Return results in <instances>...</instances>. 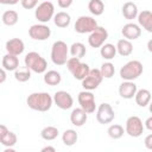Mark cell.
<instances>
[{
  "instance_id": "cell-1",
  "label": "cell",
  "mask_w": 152,
  "mask_h": 152,
  "mask_svg": "<svg viewBox=\"0 0 152 152\" xmlns=\"http://www.w3.org/2000/svg\"><path fill=\"white\" fill-rule=\"evenodd\" d=\"M52 97L49 93H32L27 96V106L37 112H48L52 106Z\"/></svg>"
},
{
  "instance_id": "cell-2",
  "label": "cell",
  "mask_w": 152,
  "mask_h": 152,
  "mask_svg": "<svg viewBox=\"0 0 152 152\" xmlns=\"http://www.w3.org/2000/svg\"><path fill=\"white\" fill-rule=\"evenodd\" d=\"M25 66L28 68L31 71L37 74H43L48 69V63L44 57H42L38 52L31 51L25 56Z\"/></svg>"
},
{
  "instance_id": "cell-3",
  "label": "cell",
  "mask_w": 152,
  "mask_h": 152,
  "mask_svg": "<svg viewBox=\"0 0 152 152\" xmlns=\"http://www.w3.org/2000/svg\"><path fill=\"white\" fill-rule=\"evenodd\" d=\"M142 64L139 61H129L125 65L121 66L120 69V77L125 81H131L133 82L137 80L141 74H142Z\"/></svg>"
},
{
  "instance_id": "cell-4",
  "label": "cell",
  "mask_w": 152,
  "mask_h": 152,
  "mask_svg": "<svg viewBox=\"0 0 152 152\" xmlns=\"http://www.w3.org/2000/svg\"><path fill=\"white\" fill-rule=\"evenodd\" d=\"M69 46L63 40H56L51 46V61L56 65H64L68 61Z\"/></svg>"
},
{
  "instance_id": "cell-5",
  "label": "cell",
  "mask_w": 152,
  "mask_h": 152,
  "mask_svg": "<svg viewBox=\"0 0 152 152\" xmlns=\"http://www.w3.org/2000/svg\"><path fill=\"white\" fill-rule=\"evenodd\" d=\"M65 64H66L68 70L72 74L74 78L80 80V81L84 80L86 76L89 74V70H90V68L87 63H82L78 58H74V57L68 58Z\"/></svg>"
},
{
  "instance_id": "cell-6",
  "label": "cell",
  "mask_w": 152,
  "mask_h": 152,
  "mask_svg": "<svg viewBox=\"0 0 152 152\" xmlns=\"http://www.w3.org/2000/svg\"><path fill=\"white\" fill-rule=\"evenodd\" d=\"M53 13H55L53 4L51 1H43L37 6V8L34 11V17L38 21L44 24L52 19Z\"/></svg>"
},
{
  "instance_id": "cell-7",
  "label": "cell",
  "mask_w": 152,
  "mask_h": 152,
  "mask_svg": "<svg viewBox=\"0 0 152 152\" xmlns=\"http://www.w3.org/2000/svg\"><path fill=\"white\" fill-rule=\"evenodd\" d=\"M97 27V21L89 15H81L77 18L74 28L77 33H91Z\"/></svg>"
},
{
  "instance_id": "cell-8",
  "label": "cell",
  "mask_w": 152,
  "mask_h": 152,
  "mask_svg": "<svg viewBox=\"0 0 152 152\" xmlns=\"http://www.w3.org/2000/svg\"><path fill=\"white\" fill-rule=\"evenodd\" d=\"M144 124L141 121V119L137 115H132L126 120V125H125V132L132 137V138H138L144 132Z\"/></svg>"
},
{
  "instance_id": "cell-9",
  "label": "cell",
  "mask_w": 152,
  "mask_h": 152,
  "mask_svg": "<svg viewBox=\"0 0 152 152\" xmlns=\"http://www.w3.org/2000/svg\"><path fill=\"white\" fill-rule=\"evenodd\" d=\"M77 101L80 103V108L83 109L87 114H91L95 112V108H96L95 97L91 91H88V90L80 91L77 96Z\"/></svg>"
},
{
  "instance_id": "cell-10",
  "label": "cell",
  "mask_w": 152,
  "mask_h": 152,
  "mask_svg": "<svg viewBox=\"0 0 152 152\" xmlns=\"http://www.w3.org/2000/svg\"><path fill=\"white\" fill-rule=\"evenodd\" d=\"M102 80H103V77L99 69H90L89 74L86 76V78L82 80V87L84 88V90L91 91L101 84Z\"/></svg>"
},
{
  "instance_id": "cell-11",
  "label": "cell",
  "mask_w": 152,
  "mask_h": 152,
  "mask_svg": "<svg viewBox=\"0 0 152 152\" xmlns=\"http://www.w3.org/2000/svg\"><path fill=\"white\" fill-rule=\"evenodd\" d=\"M115 118V113H114V109L112 108V106L109 103H101L99 107H97V110H96V120L99 124L101 125H107V124H110Z\"/></svg>"
},
{
  "instance_id": "cell-12",
  "label": "cell",
  "mask_w": 152,
  "mask_h": 152,
  "mask_svg": "<svg viewBox=\"0 0 152 152\" xmlns=\"http://www.w3.org/2000/svg\"><path fill=\"white\" fill-rule=\"evenodd\" d=\"M108 38V31L102 27V26H97L88 37V43L91 48H101L104 42Z\"/></svg>"
},
{
  "instance_id": "cell-13",
  "label": "cell",
  "mask_w": 152,
  "mask_h": 152,
  "mask_svg": "<svg viewBox=\"0 0 152 152\" xmlns=\"http://www.w3.org/2000/svg\"><path fill=\"white\" fill-rule=\"evenodd\" d=\"M28 36L34 40H46L51 36V28L44 24H34L28 28Z\"/></svg>"
},
{
  "instance_id": "cell-14",
  "label": "cell",
  "mask_w": 152,
  "mask_h": 152,
  "mask_svg": "<svg viewBox=\"0 0 152 152\" xmlns=\"http://www.w3.org/2000/svg\"><path fill=\"white\" fill-rule=\"evenodd\" d=\"M52 101L57 104L58 108L63 109V110H66V109H70L74 104V99L72 96L65 91V90H58L55 93L53 97H52Z\"/></svg>"
},
{
  "instance_id": "cell-15",
  "label": "cell",
  "mask_w": 152,
  "mask_h": 152,
  "mask_svg": "<svg viewBox=\"0 0 152 152\" xmlns=\"http://www.w3.org/2000/svg\"><path fill=\"white\" fill-rule=\"evenodd\" d=\"M121 33L124 36V39H127V40H135L140 37L141 34V28L139 27L138 24H134V23H127L124 25L122 30H121Z\"/></svg>"
},
{
  "instance_id": "cell-16",
  "label": "cell",
  "mask_w": 152,
  "mask_h": 152,
  "mask_svg": "<svg viewBox=\"0 0 152 152\" xmlns=\"http://www.w3.org/2000/svg\"><path fill=\"white\" fill-rule=\"evenodd\" d=\"M5 49H6L8 55H13V56L18 57L19 55H21L24 52L25 44L20 38H12V39L6 42Z\"/></svg>"
},
{
  "instance_id": "cell-17",
  "label": "cell",
  "mask_w": 152,
  "mask_h": 152,
  "mask_svg": "<svg viewBox=\"0 0 152 152\" xmlns=\"http://www.w3.org/2000/svg\"><path fill=\"white\" fill-rule=\"evenodd\" d=\"M137 90H138L137 84L134 82H131V81H124L119 86V95L122 99H126V100L133 99Z\"/></svg>"
},
{
  "instance_id": "cell-18",
  "label": "cell",
  "mask_w": 152,
  "mask_h": 152,
  "mask_svg": "<svg viewBox=\"0 0 152 152\" xmlns=\"http://www.w3.org/2000/svg\"><path fill=\"white\" fill-rule=\"evenodd\" d=\"M87 120H88V114L83 109H81V108L72 109V112L70 114V121L74 126L81 127L87 122Z\"/></svg>"
},
{
  "instance_id": "cell-19",
  "label": "cell",
  "mask_w": 152,
  "mask_h": 152,
  "mask_svg": "<svg viewBox=\"0 0 152 152\" xmlns=\"http://www.w3.org/2000/svg\"><path fill=\"white\" fill-rule=\"evenodd\" d=\"M137 17H138L139 27L141 26L147 32H152V13H151V11L145 10V11L138 13Z\"/></svg>"
},
{
  "instance_id": "cell-20",
  "label": "cell",
  "mask_w": 152,
  "mask_h": 152,
  "mask_svg": "<svg viewBox=\"0 0 152 152\" xmlns=\"http://www.w3.org/2000/svg\"><path fill=\"white\" fill-rule=\"evenodd\" d=\"M115 49H116V52L122 57H127L133 52L132 43L129 40H127V39H124V38L118 40V43L115 45Z\"/></svg>"
},
{
  "instance_id": "cell-21",
  "label": "cell",
  "mask_w": 152,
  "mask_h": 152,
  "mask_svg": "<svg viewBox=\"0 0 152 152\" xmlns=\"http://www.w3.org/2000/svg\"><path fill=\"white\" fill-rule=\"evenodd\" d=\"M2 69L7 71H15L19 68V59L17 56L6 53L2 57Z\"/></svg>"
},
{
  "instance_id": "cell-22",
  "label": "cell",
  "mask_w": 152,
  "mask_h": 152,
  "mask_svg": "<svg viewBox=\"0 0 152 152\" xmlns=\"http://www.w3.org/2000/svg\"><path fill=\"white\" fill-rule=\"evenodd\" d=\"M53 23L57 27H61V28H64V27H68L71 23V17L69 13L64 12V11H61V12H57L55 15H53Z\"/></svg>"
},
{
  "instance_id": "cell-23",
  "label": "cell",
  "mask_w": 152,
  "mask_h": 152,
  "mask_svg": "<svg viewBox=\"0 0 152 152\" xmlns=\"http://www.w3.org/2000/svg\"><path fill=\"white\" fill-rule=\"evenodd\" d=\"M122 15L127 19V20H133L137 18L138 15V7L134 2L132 1H127L122 5Z\"/></svg>"
},
{
  "instance_id": "cell-24",
  "label": "cell",
  "mask_w": 152,
  "mask_h": 152,
  "mask_svg": "<svg viewBox=\"0 0 152 152\" xmlns=\"http://www.w3.org/2000/svg\"><path fill=\"white\" fill-rule=\"evenodd\" d=\"M134 99L139 107H146L151 101V93L147 89H139L137 90Z\"/></svg>"
},
{
  "instance_id": "cell-25",
  "label": "cell",
  "mask_w": 152,
  "mask_h": 152,
  "mask_svg": "<svg viewBox=\"0 0 152 152\" xmlns=\"http://www.w3.org/2000/svg\"><path fill=\"white\" fill-rule=\"evenodd\" d=\"M62 81V76L58 71L56 70H49L44 74V82L48 84V86H58Z\"/></svg>"
},
{
  "instance_id": "cell-26",
  "label": "cell",
  "mask_w": 152,
  "mask_h": 152,
  "mask_svg": "<svg viewBox=\"0 0 152 152\" xmlns=\"http://www.w3.org/2000/svg\"><path fill=\"white\" fill-rule=\"evenodd\" d=\"M1 20H2V23L6 26H13V25H15L18 23L19 15H18L17 11H14V10H7V11H5L2 13Z\"/></svg>"
},
{
  "instance_id": "cell-27",
  "label": "cell",
  "mask_w": 152,
  "mask_h": 152,
  "mask_svg": "<svg viewBox=\"0 0 152 152\" xmlns=\"http://www.w3.org/2000/svg\"><path fill=\"white\" fill-rule=\"evenodd\" d=\"M100 55L103 59H107V61H110L115 57L116 55V49H115V45L110 44V43H104L101 48H100Z\"/></svg>"
},
{
  "instance_id": "cell-28",
  "label": "cell",
  "mask_w": 152,
  "mask_h": 152,
  "mask_svg": "<svg viewBox=\"0 0 152 152\" xmlns=\"http://www.w3.org/2000/svg\"><path fill=\"white\" fill-rule=\"evenodd\" d=\"M77 139H78V134L75 129H66L62 134V140L65 146H74L77 142Z\"/></svg>"
},
{
  "instance_id": "cell-29",
  "label": "cell",
  "mask_w": 152,
  "mask_h": 152,
  "mask_svg": "<svg viewBox=\"0 0 152 152\" xmlns=\"http://www.w3.org/2000/svg\"><path fill=\"white\" fill-rule=\"evenodd\" d=\"M70 53L74 58H78L81 59L82 57H84L86 52H87V49L84 46V44L80 43V42H76V43H72L71 46H70Z\"/></svg>"
},
{
  "instance_id": "cell-30",
  "label": "cell",
  "mask_w": 152,
  "mask_h": 152,
  "mask_svg": "<svg viewBox=\"0 0 152 152\" xmlns=\"http://www.w3.org/2000/svg\"><path fill=\"white\" fill-rule=\"evenodd\" d=\"M58 134H59V131H58V128L55 127V126H46V127H44V128L42 129V132H40V137H42L44 140H48V141L56 139V138L58 137Z\"/></svg>"
},
{
  "instance_id": "cell-31",
  "label": "cell",
  "mask_w": 152,
  "mask_h": 152,
  "mask_svg": "<svg viewBox=\"0 0 152 152\" xmlns=\"http://www.w3.org/2000/svg\"><path fill=\"white\" fill-rule=\"evenodd\" d=\"M88 10L94 15H101L104 11V4L101 0H90L88 4Z\"/></svg>"
},
{
  "instance_id": "cell-32",
  "label": "cell",
  "mask_w": 152,
  "mask_h": 152,
  "mask_svg": "<svg viewBox=\"0 0 152 152\" xmlns=\"http://www.w3.org/2000/svg\"><path fill=\"white\" fill-rule=\"evenodd\" d=\"M14 78L18 81V82H26L31 78V70L26 66L24 68H18L15 71H14Z\"/></svg>"
},
{
  "instance_id": "cell-33",
  "label": "cell",
  "mask_w": 152,
  "mask_h": 152,
  "mask_svg": "<svg viewBox=\"0 0 152 152\" xmlns=\"http://www.w3.org/2000/svg\"><path fill=\"white\" fill-rule=\"evenodd\" d=\"M99 70H100V72H101L103 78H112L114 76V74H115L114 64L110 63V62H104Z\"/></svg>"
},
{
  "instance_id": "cell-34",
  "label": "cell",
  "mask_w": 152,
  "mask_h": 152,
  "mask_svg": "<svg viewBox=\"0 0 152 152\" xmlns=\"http://www.w3.org/2000/svg\"><path fill=\"white\" fill-rule=\"evenodd\" d=\"M107 133L108 135L112 138V139H120L124 133H125V129L121 125H118V124H114V125H110L107 129Z\"/></svg>"
},
{
  "instance_id": "cell-35",
  "label": "cell",
  "mask_w": 152,
  "mask_h": 152,
  "mask_svg": "<svg viewBox=\"0 0 152 152\" xmlns=\"http://www.w3.org/2000/svg\"><path fill=\"white\" fill-rule=\"evenodd\" d=\"M17 140H18L17 134L13 133V132H11V131H8V132L0 139V142H1L4 146H6V147H13V146L17 144Z\"/></svg>"
},
{
  "instance_id": "cell-36",
  "label": "cell",
  "mask_w": 152,
  "mask_h": 152,
  "mask_svg": "<svg viewBox=\"0 0 152 152\" xmlns=\"http://www.w3.org/2000/svg\"><path fill=\"white\" fill-rule=\"evenodd\" d=\"M20 4L25 10H32L38 5V1L37 0H21Z\"/></svg>"
},
{
  "instance_id": "cell-37",
  "label": "cell",
  "mask_w": 152,
  "mask_h": 152,
  "mask_svg": "<svg viewBox=\"0 0 152 152\" xmlns=\"http://www.w3.org/2000/svg\"><path fill=\"white\" fill-rule=\"evenodd\" d=\"M71 4H72V0H58L57 1V5L61 8H68L69 6H71Z\"/></svg>"
},
{
  "instance_id": "cell-38",
  "label": "cell",
  "mask_w": 152,
  "mask_h": 152,
  "mask_svg": "<svg viewBox=\"0 0 152 152\" xmlns=\"http://www.w3.org/2000/svg\"><path fill=\"white\" fill-rule=\"evenodd\" d=\"M145 146H146V148L147 150H152V134H148L146 138H145Z\"/></svg>"
},
{
  "instance_id": "cell-39",
  "label": "cell",
  "mask_w": 152,
  "mask_h": 152,
  "mask_svg": "<svg viewBox=\"0 0 152 152\" xmlns=\"http://www.w3.org/2000/svg\"><path fill=\"white\" fill-rule=\"evenodd\" d=\"M6 77H7L6 71H5L2 68H0V84H1V83H4V82L6 81Z\"/></svg>"
},
{
  "instance_id": "cell-40",
  "label": "cell",
  "mask_w": 152,
  "mask_h": 152,
  "mask_svg": "<svg viewBox=\"0 0 152 152\" xmlns=\"http://www.w3.org/2000/svg\"><path fill=\"white\" fill-rule=\"evenodd\" d=\"M8 132V128L5 126V125H0V139Z\"/></svg>"
},
{
  "instance_id": "cell-41",
  "label": "cell",
  "mask_w": 152,
  "mask_h": 152,
  "mask_svg": "<svg viewBox=\"0 0 152 152\" xmlns=\"http://www.w3.org/2000/svg\"><path fill=\"white\" fill-rule=\"evenodd\" d=\"M145 126H146V128H147L148 131H152V118H151V116L147 118V120L145 121Z\"/></svg>"
},
{
  "instance_id": "cell-42",
  "label": "cell",
  "mask_w": 152,
  "mask_h": 152,
  "mask_svg": "<svg viewBox=\"0 0 152 152\" xmlns=\"http://www.w3.org/2000/svg\"><path fill=\"white\" fill-rule=\"evenodd\" d=\"M40 152H56V148L53 146H45L40 150Z\"/></svg>"
},
{
  "instance_id": "cell-43",
  "label": "cell",
  "mask_w": 152,
  "mask_h": 152,
  "mask_svg": "<svg viewBox=\"0 0 152 152\" xmlns=\"http://www.w3.org/2000/svg\"><path fill=\"white\" fill-rule=\"evenodd\" d=\"M18 1L17 0H14V1H4V0H0V4H5V5H14V4H17Z\"/></svg>"
},
{
  "instance_id": "cell-44",
  "label": "cell",
  "mask_w": 152,
  "mask_h": 152,
  "mask_svg": "<svg viewBox=\"0 0 152 152\" xmlns=\"http://www.w3.org/2000/svg\"><path fill=\"white\" fill-rule=\"evenodd\" d=\"M4 152H17L14 148H12V147H6L5 150H4Z\"/></svg>"
}]
</instances>
